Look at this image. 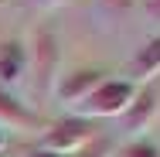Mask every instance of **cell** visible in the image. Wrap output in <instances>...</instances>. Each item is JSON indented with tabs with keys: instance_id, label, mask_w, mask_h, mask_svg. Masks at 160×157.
Masks as SVG:
<instances>
[{
	"instance_id": "1",
	"label": "cell",
	"mask_w": 160,
	"mask_h": 157,
	"mask_svg": "<svg viewBox=\"0 0 160 157\" xmlns=\"http://www.w3.org/2000/svg\"><path fill=\"white\" fill-rule=\"evenodd\" d=\"M58 65H62V41L51 24H38L28 44V68H31V86L38 99H48L58 82Z\"/></svg>"
},
{
	"instance_id": "2",
	"label": "cell",
	"mask_w": 160,
	"mask_h": 157,
	"mask_svg": "<svg viewBox=\"0 0 160 157\" xmlns=\"http://www.w3.org/2000/svg\"><path fill=\"white\" fill-rule=\"evenodd\" d=\"M140 86H133L129 79H102L92 92L75 106V116L82 120H102V116H123L126 106L133 102Z\"/></svg>"
},
{
	"instance_id": "3",
	"label": "cell",
	"mask_w": 160,
	"mask_h": 157,
	"mask_svg": "<svg viewBox=\"0 0 160 157\" xmlns=\"http://www.w3.org/2000/svg\"><path fill=\"white\" fill-rule=\"evenodd\" d=\"M99 133H96V123L92 120H82V116H65L58 123H51L44 133H41V150H51V154H62V157H72L78 154L85 144H92Z\"/></svg>"
},
{
	"instance_id": "4",
	"label": "cell",
	"mask_w": 160,
	"mask_h": 157,
	"mask_svg": "<svg viewBox=\"0 0 160 157\" xmlns=\"http://www.w3.org/2000/svg\"><path fill=\"white\" fill-rule=\"evenodd\" d=\"M106 79V72L102 68H72V72H65V75H58V82H55V99L58 102H65V106H78L85 96L96 89L99 82Z\"/></svg>"
},
{
	"instance_id": "5",
	"label": "cell",
	"mask_w": 160,
	"mask_h": 157,
	"mask_svg": "<svg viewBox=\"0 0 160 157\" xmlns=\"http://www.w3.org/2000/svg\"><path fill=\"white\" fill-rule=\"evenodd\" d=\"M28 72V44L21 38H0V86L10 92Z\"/></svg>"
},
{
	"instance_id": "6",
	"label": "cell",
	"mask_w": 160,
	"mask_h": 157,
	"mask_svg": "<svg viewBox=\"0 0 160 157\" xmlns=\"http://www.w3.org/2000/svg\"><path fill=\"white\" fill-rule=\"evenodd\" d=\"M157 106H160L157 89H150V86L136 89L133 102H129V106H126V113H123V126H126L129 133H140V130H147V126L153 123V116H157Z\"/></svg>"
},
{
	"instance_id": "7",
	"label": "cell",
	"mask_w": 160,
	"mask_h": 157,
	"mask_svg": "<svg viewBox=\"0 0 160 157\" xmlns=\"http://www.w3.org/2000/svg\"><path fill=\"white\" fill-rule=\"evenodd\" d=\"M160 75V34H153L129 62V82L133 86H147L150 79Z\"/></svg>"
},
{
	"instance_id": "8",
	"label": "cell",
	"mask_w": 160,
	"mask_h": 157,
	"mask_svg": "<svg viewBox=\"0 0 160 157\" xmlns=\"http://www.w3.org/2000/svg\"><path fill=\"white\" fill-rule=\"evenodd\" d=\"M0 126H14V130H34L38 126V116L24 102H17L3 86H0Z\"/></svg>"
},
{
	"instance_id": "9",
	"label": "cell",
	"mask_w": 160,
	"mask_h": 157,
	"mask_svg": "<svg viewBox=\"0 0 160 157\" xmlns=\"http://www.w3.org/2000/svg\"><path fill=\"white\" fill-rule=\"evenodd\" d=\"M112 157H160V147L153 144V140H147V137H136V140L123 144Z\"/></svg>"
},
{
	"instance_id": "10",
	"label": "cell",
	"mask_w": 160,
	"mask_h": 157,
	"mask_svg": "<svg viewBox=\"0 0 160 157\" xmlns=\"http://www.w3.org/2000/svg\"><path fill=\"white\" fill-rule=\"evenodd\" d=\"M72 157H112V144L106 137H96L92 144H85L78 154H72Z\"/></svg>"
},
{
	"instance_id": "11",
	"label": "cell",
	"mask_w": 160,
	"mask_h": 157,
	"mask_svg": "<svg viewBox=\"0 0 160 157\" xmlns=\"http://www.w3.org/2000/svg\"><path fill=\"white\" fill-rule=\"evenodd\" d=\"M99 3H102L109 14H126V10H133L136 0H99Z\"/></svg>"
},
{
	"instance_id": "12",
	"label": "cell",
	"mask_w": 160,
	"mask_h": 157,
	"mask_svg": "<svg viewBox=\"0 0 160 157\" xmlns=\"http://www.w3.org/2000/svg\"><path fill=\"white\" fill-rule=\"evenodd\" d=\"M147 14L160 21V0H147Z\"/></svg>"
},
{
	"instance_id": "13",
	"label": "cell",
	"mask_w": 160,
	"mask_h": 157,
	"mask_svg": "<svg viewBox=\"0 0 160 157\" xmlns=\"http://www.w3.org/2000/svg\"><path fill=\"white\" fill-rule=\"evenodd\" d=\"M31 3H38V7H44V10H51V7H62L65 0H31Z\"/></svg>"
},
{
	"instance_id": "14",
	"label": "cell",
	"mask_w": 160,
	"mask_h": 157,
	"mask_svg": "<svg viewBox=\"0 0 160 157\" xmlns=\"http://www.w3.org/2000/svg\"><path fill=\"white\" fill-rule=\"evenodd\" d=\"M28 157H62V154H51V150H41V147H38V150H31Z\"/></svg>"
},
{
	"instance_id": "15",
	"label": "cell",
	"mask_w": 160,
	"mask_h": 157,
	"mask_svg": "<svg viewBox=\"0 0 160 157\" xmlns=\"http://www.w3.org/2000/svg\"><path fill=\"white\" fill-rule=\"evenodd\" d=\"M3 144H7V133H3V126H0V150H3Z\"/></svg>"
},
{
	"instance_id": "16",
	"label": "cell",
	"mask_w": 160,
	"mask_h": 157,
	"mask_svg": "<svg viewBox=\"0 0 160 157\" xmlns=\"http://www.w3.org/2000/svg\"><path fill=\"white\" fill-rule=\"evenodd\" d=\"M0 3H3V0H0Z\"/></svg>"
}]
</instances>
